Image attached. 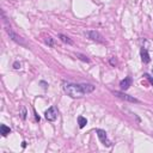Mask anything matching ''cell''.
Returning a JSON list of instances; mask_svg holds the SVG:
<instances>
[{"label":"cell","instance_id":"obj_1","mask_svg":"<svg viewBox=\"0 0 153 153\" xmlns=\"http://www.w3.org/2000/svg\"><path fill=\"white\" fill-rule=\"evenodd\" d=\"M95 88L96 87L92 84H63V91L67 93V96L72 97V98H81L85 95L93 92Z\"/></svg>","mask_w":153,"mask_h":153},{"label":"cell","instance_id":"obj_2","mask_svg":"<svg viewBox=\"0 0 153 153\" xmlns=\"http://www.w3.org/2000/svg\"><path fill=\"white\" fill-rule=\"evenodd\" d=\"M84 35H85L88 40H91V41L98 42V43H105L104 37L102 36L98 31H96V30H87V31L84 32Z\"/></svg>","mask_w":153,"mask_h":153},{"label":"cell","instance_id":"obj_3","mask_svg":"<svg viewBox=\"0 0 153 153\" xmlns=\"http://www.w3.org/2000/svg\"><path fill=\"white\" fill-rule=\"evenodd\" d=\"M112 95L116 97H119V98L123 99V101H128L130 102V103H140V101L136 98H134L133 96H129V95H126L125 92H121V91H112Z\"/></svg>","mask_w":153,"mask_h":153},{"label":"cell","instance_id":"obj_4","mask_svg":"<svg viewBox=\"0 0 153 153\" xmlns=\"http://www.w3.org/2000/svg\"><path fill=\"white\" fill-rule=\"evenodd\" d=\"M6 32L8 34V36H10V38L12 40V41H14L16 43L21 44V46H24V47H26L25 41H24V40L19 35H17L14 31H12V30H11V28H6Z\"/></svg>","mask_w":153,"mask_h":153},{"label":"cell","instance_id":"obj_5","mask_svg":"<svg viewBox=\"0 0 153 153\" xmlns=\"http://www.w3.org/2000/svg\"><path fill=\"white\" fill-rule=\"evenodd\" d=\"M96 133H97V135H98V137H99V140H101V142L103 144L104 146H106V147H111L112 146V144L110 142L109 140H108V135H106V132L105 130H103V129H96Z\"/></svg>","mask_w":153,"mask_h":153},{"label":"cell","instance_id":"obj_6","mask_svg":"<svg viewBox=\"0 0 153 153\" xmlns=\"http://www.w3.org/2000/svg\"><path fill=\"white\" fill-rule=\"evenodd\" d=\"M44 116H46V119H47L48 121L54 122L55 120L57 119V111H56V108H55V106H50L49 109H48L47 111L44 112Z\"/></svg>","mask_w":153,"mask_h":153},{"label":"cell","instance_id":"obj_7","mask_svg":"<svg viewBox=\"0 0 153 153\" xmlns=\"http://www.w3.org/2000/svg\"><path fill=\"white\" fill-rule=\"evenodd\" d=\"M130 86H132V78L130 77H127V78H125L123 80L120 81V87H121L122 91L128 90Z\"/></svg>","mask_w":153,"mask_h":153},{"label":"cell","instance_id":"obj_8","mask_svg":"<svg viewBox=\"0 0 153 153\" xmlns=\"http://www.w3.org/2000/svg\"><path fill=\"white\" fill-rule=\"evenodd\" d=\"M140 55H141V60H142L144 63H148L151 61L150 54H148V52H147V49H146V48H141Z\"/></svg>","mask_w":153,"mask_h":153},{"label":"cell","instance_id":"obj_9","mask_svg":"<svg viewBox=\"0 0 153 153\" xmlns=\"http://www.w3.org/2000/svg\"><path fill=\"white\" fill-rule=\"evenodd\" d=\"M0 132H1V135H3V136H7L11 133V128L7 127L6 125H1L0 126Z\"/></svg>","mask_w":153,"mask_h":153},{"label":"cell","instance_id":"obj_10","mask_svg":"<svg viewBox=\"0 0 153 153\" xmlns=\"http://www.w3.org/2000/svg\"><path fill=\"white\" fill-rule=\"evenodd\" d=\"M78 125H79V128H84L87 125V120L84 116H78Z\"/></svg>","mask_w":153,"mask_h":153},{"label":"cell","instance_id":"obj_11","mask_svg":"<svg viewBox=\"0 0 153 153\" xmlns=\"http://www.w3.org/2000/svg\"><path fill=\"white\" fill-rule=\"evenodd\" d=\"M59 37H60V40L63 42V43H67V44H73V41L68 36H66V35H62V34H60L59 35Z\"/></svg>","mask_w":153,"mask_h":153},{"label":"cell","instance_id":"obj_12","mask_svg":"<svg viewBox=\"0 0 153 153\" xmlns=\"http://www.w3.org/2000/svg\"><path fill=\"white\" fill-rule=\"evenodd\" d=\"M75 55H77V56H78L80 60L85 61V62H90V59H88L87 56H85V55H83V54H75Z\"/></svg>","mask_w":153,"mask_h":153},{"label":"cell","instance_id":"obj_13","mask_svg":"<svg viewBox=\"0 0 153 153\" xmlns=\"http://www.w3.org/2000/svg\"><path fill=\"white\" fill-rule=\"evenodd\" d=\"M46 43L49 46V47H53L54 46V42H53V38L50 36H48V37H46Z\"/></svg>","mask_w":153,"mask_h":153},{"label":"cell","instance_id":"obj_14","mask_svg":"<svg viewBox=\"0 0 153 153\" xmlns=\"http://www.w3.org/2000/svg\"><path fill=\"white\" fill-rule=\"evenodd\" d=\"M144 77H146V79H147V80L151 83V85L153 86V78H152V77H151L150 74H147V73H145V74H144Z\"/></svg>","mask_w":153,"mask_h":153},{"label":"cell","instance_id":"obj_15","mask_svg":"<svg viewBox=\"0 0 153 153\" xmlns=\"http://www.w3.org/2000/svg\"><path fill=\"white\" fill-rule=\"evenodd\" d=\"M22 119H23V120L26 119V110H25V108H22Z\"/></svg>","mask_w":153,"mask_h":153},{"label":"cell","instance_id":"obj_16","mask_svg":"<svg viewBox=\"0 0 153 153\" xmlns=\"http://www.w3.org/2000/svg\"><path fill=\"white\" fill-rule=\"evenodd\" d=\"M13 68H16V70H19V68H21V62L16 61V62L13 63Z\"/></svg>","mask_w":153,"mask_h":153},{"label":"cell","instance_id":"obj_17","mask_svg":"<svg viewBox=\"0 0 153 153\" xmlns=\"http://www.w3.org/2000/svg\"><path fill=\"white\" fill-rule=\"evenodd\" d=\"M110 62H111V65H112V66H115V65H116V60L111 59V60H110Z\"/></svg>","mask_w":153,"mask_h":153},{"label":"cell","instance_id":"obj_18","mask_svg":"<svg viewBox=\"0 0 153 153\" xmlns=\"http://www.w3.org/2000/svg\"><path fill=\"white\" fill-rule=\"evenodd\" d=\"M41 85H43V88H47V84L44 83V81H41Z\"/></svg>","mask_w":153,"mask_h":153},{"label":"cell","instance_id":"obj_19","mask_svg":"<svg viewBox=\"0 0 153 153\" xmlns=\"http://www.w3.org/2000/svg\"><path fill=\"white\" fill-rule=\"evenodd\" d=\"M35 117H36V121H40V120H41V119H40V116H38V115L36 114V111H35Z\"/></svg>","mask_w":153,"mask_h":153},{"label":"cell","instance_id":"obj_20","mask_svg":"<svg viewBox=\"0 0 153 153\" xmlns=\"http://www.w3.org/2000/svg\"><path fill=\"white\" fill-rule=\"evenodd\" d=\"M22 147H26V142H25V141H23V142H22Z\"/></svg>","mask_w":153,"mask_h":153},{"label":"cell","instance_id":"obj_21","mask_svg":"<svg viewBox=\"0 0 153 153\" xmlns=\"http://www.w3.org/2000/svg\"><path fill=\"white\" fill-rule=\"evenodd\" d=\"M152 73H153V68H152Z\"/></svg>","mask_w":153,"mask_h":153}]
</instances>
